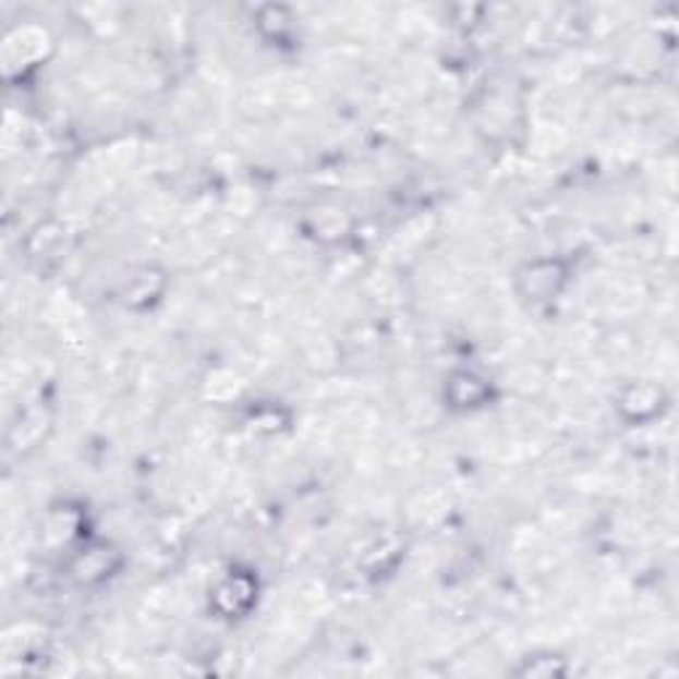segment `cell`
<instances>
[{"label":"cell","mask_w":679,"mask_h":679,"mask_svg":"<svg viewBox=\"0 0 679 679\" xmlns=\"http://www.w3.org/2000/svg\"><path fill=\"white\" fill-rule=\"evenodd\" d=\"M568 268L562 260L542 258L534 263H525L518 271V292L529 303H549L566 290Z\"/></svg>","instance_id":"obj_1"},{"label":"cell","mask_w":679,"mask_h":679,"mask_svg":"<svg viewBox=\"0 0 679 679\" xmlns=\"http://www.w3.org/2000/svg\"><path fill=\"white\" fill-rule=\"evenodd\" d=\"M255 599H258V581L253 573L231 571L210 592V608H216V614L223 619H242L253 608Z\"/></svg>","instance_id":"obj_2"},{"label":"cell","mask_w":679,"mask_h":679,"mask_svg":"<svg viewBox=\"0 0 679 679\" xmlns=\"http://www.w3.org/2000/svg\"><path fill=\"white\" fill-rule=\"evenodd\" d=\"M120 566V553L109 544H90V547L81 549L70 562V577L77 581V584L90 586V584H101L118 571Z\"/></svg>","instance_id":"obj_3"},{"label":"cell","mask_w":679,"mask_h":679,"mask_svg":"<svg viewBox=\"0 0 679 679\" xmlns=\"http://www.w3.org/2000/svg\"><path fill=\"white\" fill-rule=\"evenodd\" d=\"M449 407L462 409V412H473V409L486 407L492 401V383L486 377L475 375V372H454L446 383L444 390Z\"/></svg>","instance_id":"obj_4"},{"label":"cell","mask_w":679,"mask_h":679,"mask_svg":"<svg viewBox=\"0 0 679 679\" xmlns=\"http://www.w3.org/2000/svg\"><path fill=\"white\" fill-rule=\"evenodd\" d=\"M660 407H664V393H660V388H656V385L645 380L629 385L619 399L621 414L632 422L653 420L660 412Z\"/></svg>","instance_id":"obj_5"},{"label":"cell","mask_w":679,"mask_h":679,"mask_svg":"<svg viewBox=\"0 0 679 679\" xmlns=\"http://www.w3.org/2000/svg\"><path fill=\"white\" fill-rule=\"evenodd\" d=\"M162 287H165L162 271H157V268H141V271H136L125 281L122 300H125V305H133V308H144V305L155 303V300L160 298Z\"/></svg>","instance_id":"obj_6"},{"label":"cell","mask_w":679,"mask_h":679,"mask_svg":"<svg viewBox=\"0 0 679 679\" xmlns=\"http://www.w3.org/2000/svg\"><path fill=\"white\" fill-rule=\"evenodd\" d=\"M255 22L260 24L263 33L277 35V38H284V35L292 29V22H295V16H292V11L287 9V5H263V9H258V16H255Z\"/></svg>","instance_id":"obj_7"}]
</instances>
